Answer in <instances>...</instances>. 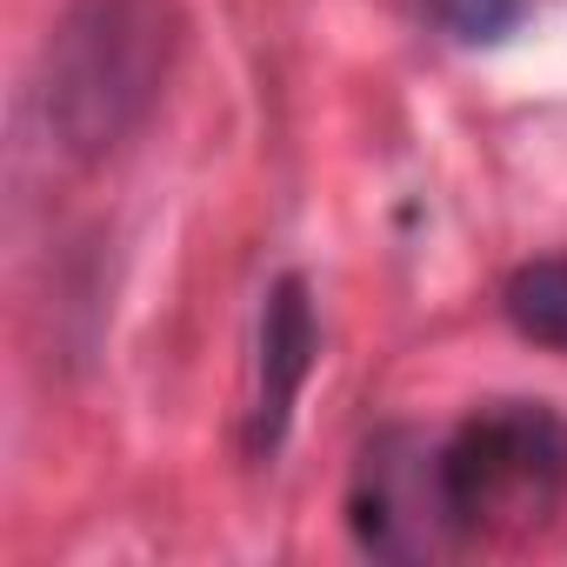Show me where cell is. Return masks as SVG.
Masks as SVG:
<instances>
[{
    "label": "cell",
    "mask_w": 567,
    "mask_h": 567,
    "mask_svg": "<svg viewBox=\"0 0 567 567\" xmlns=\"http://www.w3.org/2000/svg\"><path fill=\"white\" fill-rule=\"evenodd\" d=\"M174 0H74L41 54V127L61 154L101 161L161 101L174 61Z\"/></svg>",
    "instance_id": "1"
},
{
    "label": "cell",
    "mask_w": 567,
    "mask_h": 567,
    "mask_svg": "<svg viewBox=\"0 0 567 567\" xmlns=\"http://www.w3.org/2000/svg\"><path fill=\"white\" fill-rule=\"evenodd\" d=\"M447 501L461 540H527L567 507V421L547 401H494L447 441Z\"/></svg>",
    "instance_id": "2"
},
{
    "label": "cell",
    "mask_w": 567,
    "mask_h": 567,
    "mask_svg": "<svg viewBox=\"0 0 567 567\" xmlns=\"http://www.w3.org/2000/svg\"><path fill=\"white\" fill-rule=\"evenodd\" d=\"M348 527L381 560H441L447 547H461L441 441L421 427H381L354 461Z\"/></svg>",
    "instance_id": "3"
},
{
    "label": "cell",
    "mask_w": 567,
    "mask_h": 567,
    "mask_svg": "<svg viewBox=\"0 0 567 567\" xmlns=\"http://www.w3.org/2000/svg\"><path fill=\"white\" fill-rule=\"evenodd\" d=\"M315 348H321V328H315L308 280L280 274L267 288L260 341H254V394H247V454L254 461H274L280 441H288L295 401H301V388L315 374Z\"/></svg>",
    "instance_id": "4"
},
{
    "label": "cell",
    "mask_w": 567,
    "mask_h": 567,
    "mask_svg": "<svg viewBox=\"0 0 567 567\" xmlns=\"http://www.w3.org/2000/svg\"><path fill=\"white\" fill-rule=\"evenodd\" d=\"M501 308L520 341L567 354V254H540V260L514 267L501 288Z\"/></svg>",
    "instance_id": "5"
},
{
    "label": "cell",
    "mask_w": 567,
    "mask_h": 567,
    "mask_svg": "<svg viewBox=\"0 0 567 567\" xmlns=\"http://www.w3.org/2000/svg\"><path fill=\"white\" fill-rule=\"evenodd\" d=\"M421 8L434 14L441 34H454L467 48H494L527 21V0H421Z\"/></svg>",
    "instance_id": "6"
}]
</instances>
